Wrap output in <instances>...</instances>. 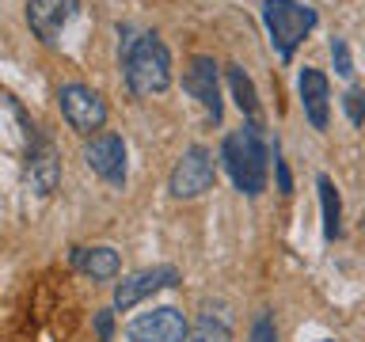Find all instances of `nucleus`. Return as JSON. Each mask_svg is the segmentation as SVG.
I'll use <instances>...</instances> for the list:
<instances>
[{
    "label": "nucleus",
    "instance_id": "obj_22",
    "mask_svg": "<svg viewBox=\"0 0 365 342\" xmlns=\"http://www.w3.org/2000/svg\"><path fill=\"white\" fill-rule=\"evenodd\" d=\"M198 342H202V338H198Z\"/></svg>",
    "mask_w": 365,
    "mask_h": 342
},
{
    "label": "nucleus",
    "instance_id": "obj_14",
    "mask_svg": "<svg viewBox=\"0 0 365 342\" xmlns=\"http://www.w3.org/2000/svg\"><path fill=\"white\" fill-rule=\"evenodd\" d=\"M225 73H228V88H232V95H236L240 114H244L247 122H259V95H255V84H251V76H247L240 65H228Z\"/></svg>",
    "mask_w": 365,
    "mask_h": 342
},
{
    "label": "nucleus",
    "instance_id": "obj_17",
    "mask_svg": "<svg viewBox=\"0 0 365 342\" xmlns=\"http://www.w3.org/2000/svg\"><path fill=\"white\" fill-rule=\"evenodd\" d=\"M342 110H346L350 125H361L365 122V88H350L342 95Z\"/></svg>",
    "mask_w": 365,
    "mask_h": 342
},
{
    "label": "nucleus",
    "instance_id": "obj_15",
    "mask_svg": "<svg viewBox=\"0 0 365 342\" xmlns=\"http://www.w3.org/2000/svg\"><path fill=\"white\" fill-rule=\"evenodd\" d=\"M316 187H319V209H324V236L335 239L342 232V202H339V190L331 175H316Z\"/></svg>",
    "mask_w": 365,
    "mask_h": 342
},
{
    "label": "nucleus",
    "instance_id": "obj_6",
    "mask_svg": "<svg viewBox=\"0 0 365 342\" xmlns=\"http://www.w3.org/2000/svg\"><path fill=\"white\" fill-rule=\"evenodd\" d=\"M190 323L179 308L160 304L153 312H141L125 323V338L130 342H187Z\"/></svg>",
    "mask_w": 365,
    "mask_h": 342
},
{
    "label": "nucleus",
    "instance_id": "obj_8",
    "mask_svg": "<svg viewBox=\"0 0 365 342\" xmlns=\"http://www.w3.org/2000/svg\"><path fill=\"white\" fill-rule=\"evenodd\" d=\"M80 16V0H27V27L42 46H57L68 23Z\"/></svg>",
    "mask_w": 365,
    "mask_h": 342
},
{
    "label": "nucleus",
    "instance_id": "obj_21",
    "mask_svg": "<svg viewBox=\"0 0 365 342\" xmlns=\"http://www.w3.org/2000/svg\"><path fill=\"white\" fill-rule=\"evenodd\" d=\"M324 342H331V338H324Z\"/></svg>",
    "mask_w": 365,
    "mask_h": 342
},
{
    "label": "nucleus",
    "instance_id": "obj_16",
    "mask_svg": "<svg viewBox=\"0 0 365 342\" xmlns=\"http://www.w3.org/2000/svg\"><path fill=\"white\" fill-rule=\"evenodd\" d=\"M331 68H335L342 80H350V76H354V57H350L346 38H331Z\"/></svg>",
    "mask_w": 365,
    "mask_h": 342
},
{
    "label": "nucleus",
    "instance_id": "obj_10",
    "mask_svg": "<svg viewBox=\"0 0 365 342\" xmlns=\"http://www.w3.org/2000/svg\"><path fill=\"white\" fill-rule=\"evenodd\" d=\"M84 164L110 187H125V141L118 133H96L84 145Z\"/></svg>",
    "mask_w": 365,
    "mask_h": 342
},
{
    "label": "nucleus",
    "instance_id": "obj_19",
    "mask_svg": "<svg viewBox=\"0 0 365 342\" xmlns=\"http://www.w3.org/2000/svg\"><path fill=\"white\" fill-rule=\"evenodd\" d=\"M96 338L99 342H110L114 338V312H110V308L96 312Z\"/></svg>",
    "mask_w": 365,
    "mask_h": 342
},
{
    "label": "nucleus",
    "instance_id": "obj_7",
    "mask_svg": "<svg viewBox=\"0 0 365 342\" xmlns=\"http://www.w3.org/2000/svg\"><path fill=\"white\" fill-rule=\"evenodd\" d=\"M182 274L175 266H145V270H133L125 274V278L114 285V308L118 312H130L133 304L148 301V296H156L160 289H171V285H179Z\"/></svg>",
    "mask_w": 365,
    "mask_h": 342
},
{
    "label": "nucleus",
    "instance_id": "obj_9",
    "mask_svg": "<svg viewBox=\"0 0 365 342\" xmlns=\"http://www.w3.org/2000/svg\"><path fill=\"white\" fill-rule=\"evenodd\" d=\"M217 73H221V68H217L213 57H205V53L190 57V65L182 68V91H187L190 99H198L202 110L210 114L213 122H221L225 107H221V76Z\"/></svg>",
    "mask_w": 365,
    "mask_h": 342
},
{
    "label": "nucleus",
    "instance_id": "obj_5",
    "mask_svg": "<svg viewBox=\"0 0 365 342\" xmlns=\"http://www.w3.org/2000/svg\"><path fill=\"white\" fill-rule=\"evenodd\" d=\"M217 179V160L205 145H190L187 152L175 160V167H171V179H168V190L171 198L179 202H190V198H202L205 190L213 187Z\"/></svg>",
    "mask_w": 365,
    "mask_h": 342
},
{
    "label": "nucleus",
    "instance_id": "obj_2",
    "mask_svg": "<svg viewBox=\"0 0 365 342\" xmlns=\"http://www.w3.org/2000/svg\"><path fill=\"white\" fill-rule=\"evenodd\" d=\"M221 164L232 175L236 190L247 198H259L267 190V175H270V148L262 141L259 122H244L240 130H232L221 145Z\"/></svg>",
    "mask_w": 365,
    "mask_h": 342
},
{
    "label": "nucleus",
    "instance_id": "obj_13",
    "mask_svg": "<svg viewBox=\"0 0 365 342\" xmlns=\"http://www.w3.org/2000/svg\"><path fill=\"white\" fill-rule=\"evenodd\" d=\"M73 266L80 274H88L91 281H110L118 278L122 259L114 247H73Z\"/></svg>",
    "mask_w": 365,
    "mask_h": 342
},
{
    "label": "nucleus",
    "instance_id": "obj_18",
    "mask_svg": "<svg viewBox=\"0 0 365 342\" xmlns=\"http://www.w3.org/2000/svg\"><path fill=\"white\" fill-rule=\"evenodd\" d=\"M247 342H278V327H274V316H270V312H259V316H255Z\"/></svg>",
    "mask_w": 365,
    "mask_h": 342
},
{
    "label": "nucleus",
    "instance_id": "obj_4",
    "mask_svg": "<svg viewBox=\"0 0 365 342\" xmlns=\"http://www.w3.org/2000/svg\"><path fill=\"white\" fill-rule=\"evenodd\" d=\"M57 107H61L68 130H76L80 137H96L107 125V103L96 88L80 84V80H68V84L57 88Z\"/></svg>",
    "mask_w": 365,
    "mask_h": 342
},
{
    "label": "nucleus",
    "instance_id": "obj_3",
    "mask_svg": "<svg viewBox=\"0 0 365 342\" xmlns=\"http://www.w3.org/2000/svg\"><path fill=\"white\" fill-rule=\"evenodd\" d=\"M316 23H319L316 8L301 4V0H262V27L270 34L274 53H278L285 65L293 61L297 46L312 34Z\"/></svg>",
    "mask_w": 365,
    "mask_h": 342
},
{
    "label": "nucleus",
    "instance_id": "obj_12",
    "mask_svg": "<svg viewBox=\"0 0 365 342\" xmlns=\"http://www.w3.org/2000/svg\"><path fill=\"white\" fill-rule=\"evenodd\" d=\"M297 91H301V107H304V118L312 122V130L324 133L327 122H331V84L319 68H301L297 76Z\"/></svg>",
    "mask_w": 365,
    "mask_h": 342
},
{
    "label": "nucleus",
    "instance_id": "obj_11",
    "mask_svg": "<svg viewBox=\"0 0 365 342\" xmlns=\"http://www.w3.org/2000/svg\"><path fill=\"white\" fill-rule=\"evenodd\" d=\"M27 179L42 198H50L57 190V182H61V156H57L53 141L42 130H34L27 137Z\"/></svg>",
    "mask_w": 365,
    "mask_h": 342
},
{
    "label": "nucleus",
    "instance_id": "obj_1",
    "mask_svg": "<svg viewBox=\"0 0 365 342\" xmlns=\"http://www.w3.org/2000/svg\"><path fill=\"white\" fill-rule=\"evenodd\" d=\"M122 73H125V88L137 99L164 95L171 88V50L153 31L137 34V38H125L122 42Z\"/></svg>",
    "mask_w": 365,
    "mask_h": 342
},
{
    "label": "nucleus",
    "instance_id": "obj_20",
    "mask_svg": "<svg viewBox=\"0 0 365 342\" xmlns=\"http://www.w3.org/2000/svg\"><path fill=\"white\" fill-rule=\"evenodd\" d=\"M274 175H278V190L282 194H293V175H289V164L278 156V148H274Z\"/></svg>",
    "mask_w": 365,
    "mask_h": 342
}]
</instances>
